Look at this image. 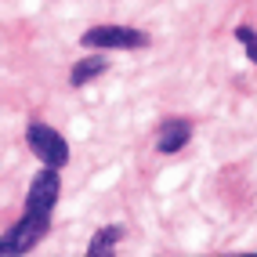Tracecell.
Listing matches in <instances>:
<instances>
[{
    "label": "cell",
    "instance_id": "cell-1",
    "mask_svg": "<svg viewBox=\"0 0 257 257\" xmlns=\"http://www.w3.org/2000/svg\"><path fill=\"white\" fill-rule=\"evenodd\" d=\"M47 232H51V214H33V210H26L22 221H15V225L0 235V257H8V253H11V257L29 253Z\"/></svg>",
    "mask_w": 257,
    "mask_h": 257
},
{
    "label": "cell",
    "instance_id": "cell-2",
    "mask_svg": "<svg viewBox=\"0 0 257 257\" xmlns=\"http://www.w3.org/2000/svg\"><path fill=\"white\" fill-rule=\"evenodd\" d=\"M80 47H91V51H142V47H149V37L142 29H127V26H94L80 37Z\"/></svg>",
    "mask_w": 257,
    "mask_h": 257
},
{
    "label": "cell",
    "instance_id": "cell-3",
    "mask_svg": "<svg viewBox=\"0 0 257 257\" xmlns=\"http://www.w3.org/2000/svg\"><path fill=\"white\" fill-rule=\"evenodd\" d=\"M26 142L33 149V156H37L40 163L47 167H65L69 163V145H65V138L55 131V127H47V123H29L26 127Z\"/></svg>",
    "mask_w": 257,
    "mask_h": 257
},
{
    "label": "cell",
    "instance_id": "cell-4",
    "mask_svg": "<svg viewBox=\"0 0 257 257\" xmlns=\"http://www.w3.org/2000/svg\"><path fill=\"white\" fill-rule=\"evenodd\" d=\"M58 192H62V178H58V167H47L40 170L29 185V196H26V210L33 214H51L58 203Z\"/></svg>",
    "mask_w": 257,
    "mask_h": 257
},
{
    "label": "cell",
    "instance_id": "cell-5",
    "mask_svg": "<svg viewBox=\"0 0 257 257\" xmlns=\"http://www.w3.org/2000/svg\"><path fill=\"white\" fill-rule=\"evenodd\" d=\"M188 142H192V123L181 116H167L160 123V134H156V152H163V156H174V152H181Z\"/></svg>",
    "mask_w": 257,
    "mask_h": 257
},
{
    "label": "cell",
    "instance_id": "cell-6",
    "mask_svg": "<svg viewBox=\"0 0 257 257\" xmlns=\"http://www.w3.org/2000/svg\"><path fill=\"white\" fill-rule=\"evenodd\" d=\"M105 69H109V58H105V55H94V51H91L87 58H80L73 69H69V83H73V87H87V83H91L94 76H101Z\"/></svg>",
    "mask_w": 257,
    "mask_h": 257
},
{
    "label": "cell",
    "instance_id": "cell-7",
    "mask_svg": "<svg viewBox=\"0 0 257 257\" xmlns=\"http://www.w3.org/2000/svg\"><path fill=\"white\" fill-rule=\"evenodd\" d=\"M123 239V225H101L98 232H94V239L87 243V253L91 257H109V253H116L112 246Z\"/></svg>",
    "mask_w": 257,
    "mask_h": 257
},
{
    "label": "cell",
    "instance_id": "cell-8",
    "mask_svg": "<svg viewBox=\"0 0 257 257\" xmlns=\"http://www.w3.org/2000/svg\"><path fill=\"white\" fill-rule=\"evenodd\" d=\"M235 40L243 44V51H246V58L257 65V33L250 29V26H235Z\"/></svg>",
    "mask_w": 257,
    "mask_h": 257
}]
</instances>
